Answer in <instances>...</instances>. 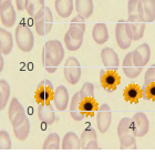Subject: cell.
Masks as SVG:
<instances>
[{
  "mask_svg": "<svg viewBox=\"0 0 155 155\" xmlns=\"http://www.w3.org/2000/svg\"><path fill=\"white\" fill-rule=\"evenodd\" d=\"M64 58V48L58 40H49L43 45L42 64L48 73H54Z\"/></svg>",
  "mask_w": 155,
  "mask_h": 155,
  "instance_id": "obj_1",
  "label": "cell"
},
{
  "mask_svg": "<svg viewBox=\"0 0 155 155\" xmlns=\"http://www.w3.org/2000/svg\"><path fill=\"white\" fill-rule=\"evenodd\" d=\"M33 25L36 28V31L39 36H45L48 35L52 29L53 25V15L49 7H45L40 10L33 18Z\"/></svg>",
  "mask_w": 155,
  "mask_h": 155,
  "instance_id": "obj_2",
  "label": "cell"
},
{
  "mask_svg": "<svg viewBox=\"0 0 155 155\" xmlns=\"http://www.w3.org/2000/svg\"><path fill=\"white\" fill-rule=\"evenodd\" d=\"M16 43L18 48L25 53H28L33 49L35 36L29 27L25 23H20L16 29Z\"/></svg>",
  "mask_w": 155,
  "mask_h": 155,
  "instance_id": "obj_3",
  "label": "cell"
},
{
  "mask_svg": "<svg viewBox=\"0 0 155 155\" xmlns=\"http://www.w3.org/2000/svg\"><path fill=\"white\" fill-rule=\"evenodd\" d=\"M115 40L116 43L122 50H127L133 41V35L129 23L126 20L120 19L115 26Z\"/></svg>",
  "mask_w": 155,
  "mask_h": 155,
  "instance_id": "obj_4",
  "label": "cell"
},
{
  "mask_svg": "<svg viewBox=\"0 0 155 155\" xmlns=\"http://www.w3.org/2000/svg\"><path fill=\"white\" fill-rule=\"evenodd\" d=\"M84 32L85 30L70 26L68 31L64 35V45L69 51H77L81 48L83 43Z\"/></svg>",
  "mask_w": 155,
  "mask_h": 155,
  "instance_id": "obj_5",
  "label": "cell"
},
{
  "mask_svg": "<svg viewBox=\"0 0 155 155\" xmlns=\"http://www.w3.org/2000/svg\"><path fill=\"white\" fill-rule=\"evenodd\" d=\"M63 74L65 80L69 83L74 85L80 81L81 78V65L75 57H69L63 67Z\"/></svg>",
  "mask_w": 155,
  "mask_h": 155,
  "instance_id": "obj_6",
  "label": "cell"
},
{
  "mask_svg": "<svg viewBox=\"0 0 155 155\" xmlns=\"http://www.w3.org/2000/svg\"><path fill=\"white\" fill-rule=\"evenodd\" d=\"M131 129L135 137H143L149 133V117L143 112H137L131 117Z\"/></svg>",
  "mask_w": 155,
  "mask_h": 155,
  "instance_id": "obj_7",
  "label": "cell"
},
{
  "mask_svg": "<svg viewBox=\"0 0 155 155\" xmlns=\"http://www.w3.org/2000/svg\"><path fill=\"white\" fill-rule=\"evenodd\" d=\"M12 130L15 133V136L19 141H25L29 136L30 133V121L27 116L26 112L17 116L12 122Z\"/></svg>",
  "mask_w": 155,
  "mask_h": 155,
  "instance_id": "obj_8",
  "label": "cell"
},
{
  "mask_svg": "<svg viewBox=\"0 0 155 155\" xmlns=\"http://www.w3.org/2000/svg\"><path fill=\"white\" fill-rule=\"evenodd\" d=\"M101 85L107 92H114L116 87L121 83V78L115 70H102L100 72Z\"/></svg>",
  "mask_w": 155,
  "mask_h": 155,
  "instance_id": "obj_9",
  "label": "cell"
},
{
  "mask_svg": "<svg viewBox=\"0 0 155 155\" xmlns=\"http://www.w3.org/2000/svg\"><path fill=\"white\" fill-rule=\"evenodd\" d=\"M53 94H54V89L50 80H42L37 87L36 101L38 104L41 103H50V101L53 100Z\"/></svg>",
  "mask_w": 155,
  "mask_h": 155,
  "instance_id": "obj_10",
  "label": "cell"
},
{
  "mask_svg": "<svg viewBox=\"0 0 155 155\" xmlns=\"http://www.w3.org/2000/svg\"><path fill=\"white\" fill-rule=\"evenodd\" d=\"M111 122H112V112L110 107L107 103H104L99 107V110L97 112V125L99 131L102 134L107 133V130L110 129Z\"/></svg>",
  "mask_w": 155,
  "mask_h": 155,
  "instance_id": "obj_11",
  "label": "cell"
},
{
  "mask_svg": "<svg viewBox=\"0 0 155 155\" xmlns=\"http://www.w3.org/2000/svg\"><path fill=\"white\" fill-rule=\"evenodd\" d=\"M0 20L3 27L6 28L13 27L17 20V13L11 1L0 3Z\"/></svg>",
  "mask_w": 155,
  "mask_h": 155,
  "instance_id": "obj_12",
  "label": "cell"
},
{
  "mask_svg": "<svg viewBox=\"0 0 155 155\" xmlns=\"http://www.w3.org/2000/svg\"><path fill=\"white\" fill-rule=\"evenodd\" d=\"M126 22L129 23L131 31L133 35V41H139L143 38L144 36V31H145V25L146 22L144 20H142V18L140 17V15H132L129 16Z\"/></svg>",
  "mask_w": 155,
  "mask_h": 155,
  "instance_id": "obj_13",
  "label": "cell"
},
{
  "mask_svg": "<svg viewBox=\"0 0 155 155\" xmlns=\"http://www.w3.org/2000/svg\"><path fill=\"white\" fill-rule=\"evenodd\" d=\"M132 55L134 63L143 69L151 59V48L147 43H142L139 47H136L134 51H132Z\"/></svg>",
  "mask_w": 155,
  "mask_h": 155,
  "instance_id": "obj_14",
  "label": "cell"
},
{
  "mask_svg": "<svg viewBox=\"0 0 155 155\" xmlns=\"http://www.w3.org/2000/svg\"><path fill=\"white\" fill-rule=\"evenodd\" d=\"M80 141H81V149L83 150L99 149L97 132L92 127H87V129L83 130V132L81 133Z\"/></svg>",
  "mask_w": 155,
  "mask_h": 155,
  "instance_id": "obj_15",
  "label": "cell"
},
{
  "mask_svg": "<svg viewBox=\"0 0 155 155\" xmlns=\"http://www.w3.org/2000/svg\"><path fill=\"white\" fill-rule=\"evenodd\" d=\"M139 15L145 22L155 20V0H139Z\"/></svg>",
  "mask_w": 155,
  "mask_h": 155,
  "instance_id": "obj_16",
  "label": "cell"
},
{
  "mask_svg": "<svg viewBox=\"0 0 155 155\" xmlns=\"http://www.w3.org/2000/svg\"><path fill=\"white\" fill-rule=\"evenodd\" d=\"M122 69H123V72H124L125 77L131 79V80L136 79V78L141 74V72H142V70H143L142 68L137 67V65L134 63L132 52H129V53L125 54V57L123 59Z\"/></svg>",
  "mask_w": 155,
  "mask_h": 155,
  "instance_id": "obj_17",
  "label": "cell"
},
{
  "mask_svg": "<svg viewBox=\"0 0 155 155\" xmlns=\"http://www.w3.org/2000/svg\"><path fill=\"white\" fill-rule=\"evenodd\" d=\"M101 59L104 67L109 70H117L120 65V60L117 53L110 47H105L101 51Z\"/></svg>",
  "mask_w": 155,
  "mask_h": 155,
  "instance_id": "obj_18",
  "label": "cell"
},
{
  "mask_svg": "<svg viewBox=\"0 0 155 155\" xmlns=\"http://www.w3.org/2000/svg\"><path fill=\"white\" fill-rule=\"evenodd\" d=\"M69 91L64 85H59L54 90L53 94V104L58 111H64L69 105Z\"/></svg>",
  "mask_w": 155,
  "mask_h": 155,
  "instance_id": "obj_19",
  "label": "cell"
},
{
  "mask_svg": "<svg viewBox=\"0 0 155 155\" xmlns=\"http://www.w3.org/2000/svg\"><path fill=\"white\" fill-rule=\"evenodd\" d=\"M38 117L45 124H53L55 121V113L50 103H41L38 107Z\"/></svg>",
  "mask_w": 155,
  "mask_h": 155,
  "instance_id": "obj_20",
  "label": "cell"
},
{
  "mask_svg": "<svg viewBox=\"0 0 155 155\" xmlns=\"http://www.w3.org/2000/svg\"><path fill=\"white\" fill-rule=\"evenodd\" d=\"M123 97L126 102L130 103H139L140 99L142 97V87L137 84H129L123 91Z\"/></svg>",
  "mask_w": 155,
  "mask_h": 155,
  "instance_id": "obj_21",
  "label": "cell"
},
{
  "mask_svg": "<svg viewBox=\"0 0 155 155\" xmlns=\"http://www.w3.org/2000/svg\"><path fill=\"white\" fill-rule=\"evenodd\" d=\"M70 115L74 121L77 122H80L84 119V113L81 110V97H80V93L79 92H75L73 94V97L71 99V102H70Z\"/></svg>",
  "mask_w": 155,
  "mask_h": 155,
  "instance_id": "obj_22",
  "label": "cell"
},
{
  "mask_svg": "<svg viewBox=\"0 0 155 155\" xmlns=\"http://www.w3.org/2000/svg\"><path fill=\"white\" fill-rule=\"evenodd\" d=\"M94 9L93 0H75V10L78 16L87 19L92 16Z\"/></svg>",
  "mask_w": 155,
  "mask_h": 155,
  "instance_id": "obj_23",
  "label": "cell"
},
{
  "mask_svg": "<svg viewBox=\"0 0 155 155\" xmlns=\"http://www.w3.org/2000/svg\"><path fill=\"white\" fill-rule=\"evenodd\" d=\"M13 48V38L12 35L7 31L5 28L0 29V50L2 55L9 54Z\"/></svg>",
  "mask_w": 155,
  "mask_h": 155,
  "instance_id": "obj_24",
  "label": "cell"
},
{
  "mask_svg": "<svg viewBox=\"0 0 155 155\" xmlns=\"http://www.w3.org/2000/svg\"><path fill=\"white\" fill-rule=\"evenodd\" d=\"M92 38L97 45H104L109 40V31L107 25L102 22L97 23L92 30Z\"/></svg>",
  "mask_w": 155,
  "mask_h": 155,
  "instance_id": "obj_25",
  "label": "cell"
},
{
  "mask_svg": "<svg viewBox=\"0 0 155 155\" xmlns=\"http://www.w3.org/2000/svg\"><path fill=\"white\" fill-rule=\"evenodd\" d=\"M73 0H55L54 8L60 18H69L73 11Z\"/></svg>",
  "mask_w": 155,
  "mask_h": 155,
  "instance_id": "obj_26",
  "label": "cell"
},
{
  "mask_svg": "<svg viewBox=\"0 0 155 155\" xmlns=\"http://www.w3.org/2000/svg\"><path fill=\"white\" fill-rule=\"evenodd\" d=\"M61 144L62 150H79L81 149L80 137L74 132H68L63 136Z\"/></svg>",
  "mask_w": 155,
  "mask_h": 155,
  "instance_id": "obj_27",
  "label": "cell"
},
{
  "mask_svg": "<svg viewBox=\"0 0 155 155\" xmlns=\"http://www.w3.org/2000/svg\"><path fill=\"white\" fill-rule=\"evenodd\" d=\"M81 110L85 116H92L99 110V104L94 100V97L81 100Z\"/></svg>",
  "mask_w": 155,
  "mask_h": 155,
  "instance_id": "obj_28",
  "label": "cell"
},
{
  "mask_svg": "<svg viewBox=\"0 0 155 155\" xmlns=\"http://www.w3.org/2000/svg\"><path fill=\"white\" fill-rule=\"evenodd\" d=\"M25 112L26 111L23 109L22 104L20 103V101L17 97H12L9 105V110H8V116H9L10 122H12L17 116H19L20 114L25 113Z\"/></svg>",
  "mask_w": 155,
  "mask_h": 155,
  "instance_id": "obj_29",
  "label": "cell"
},
{
  "mask_svg": "<svg viewBox=\"0 0 155 155\" xmlns=\"http://www.w3.org/2000/svg\"><path fill=\"white\" fill-rule=\"evenodd\" d=\"M10 97V85L5 79L0 80V110L7 107Z\"/></svg>",
  "mask_w": 155,
  "mask_h": 155,
  "instance_id": "obj_30",
  "label": "cell"
},
{
  "mask_svg": "<svg viewBox=\"0 0 155 155\" xmlns=\"http://www.w3.org/2000/svg\"><path fill=\"white\" fill-rule=\"evenodd\" d=\"M120 146L122 150H136L137 145H136L135 135L133 133H129L120 136Z\"/></svg>",
  "mask_w": 155,
  "mask_h": 155,
  "instance_id": "obj_31",
  "label": "cell"
},
{
  "mask_svg": "<svg viewBox=\"0 0 155 155\" xmlns=\"http://www.w3.org/2000/svg\"><path fill=\"white\" fill-rule=\"evenodd\" d=\"M60 137L57 133H51L49 134L47 137H45V142H43V145H42V149L43 150H59L61 147L60 145Z\"/></svg>",
  "mask_w": 155,
  "mask_h": 155,
  "instance_id": "obj_32",
  "label": "cell"
},
{
  "mask_svg": "<svg viewBox=\"0 0 155 155\" xmlns=\"http://www.w3.org/2000/svg\"><path fill=\"white\" fill-rule=\"evenodd\" d=\"M45 7V0H28L26 10L31 18H35L37 13Z\"/></svg>",
  "mask_w": 155,
  "mask_h": 155,
  "instance_id": "obj_33",
  "label": "cell"
},
{
  "mask_svg": "<svg viewBox=\"0 0 155 155\" xmlns=\"http://www.w3.org/2000/svg\"><path fill=\"white\" fill-rule=\"evenodd\" d=\"M132 133V129H131V119L130 117H123L120 120L119 124H117V135L122 136L124 134H129Z\"/></svg>",
  "mask_w": 155,
  "mask_h": 155,
  "instance_id": "obj_34",
  "label": "cell"
},
{
  "mask_svg": "<svg viewBox=\"0 0 155 155\" xmlns=\"http://www.w3.org/2000/svg\"><path fill=\"white\" fill-rule=\"evenodd\" d=\"M79 93H80L81 100L94 97V85L91 82H85L81 87V90L79 91Z\"/></svg>",
  "mask_w": 155,
  "mask_h": 155,
  "instance_id": "obj_35",
  "label": "cell"
},
{
  "mask_svg": "<svg viewBox=\"0 0 155 155\" xmlns=\"http://www.w3.org/2000/svg\"><path fill=\"white\" fill-rule=\"evenodd\" d=\"M142 97L144 100L155 101V82L149 84H143L142 87Z\"/></svg>",
  "mask_w": 155,
  "mask_h": 155,
  "instance_id": "obj_36",
  "label": "cell"
},
{
  "mask_svg": "<svg viewBox=\"0 0 155 155\" xmlns=\"http://www.w3.org/2000/svg\"><path fill=\"white\" fill-rule=\"evenodd\" d=\"M11 139H10L9 133L5 131V130H1L0 131V150H10L11 149Z\"/></svg>",
  "mask_w": 155,
  "mask_h": 155,
  "instance_id": "obj_37",
  "label": "cell"
},
{
  "mask_svg": "<svg viewBox=\"0 0 155 155\" xmlns=\"http://www.w3.org/2000/svg\"><path fill=\"white\" fill-rule=\"evenodd\" d=\"M152 82H155V63L146 70L145 75H144V85L152 83Z\"/></svg>",
  "mask_w": 155,
  "mask_h": 155,
  "instance_id": "obj_38",
  "label": "cell"
},
{
  "mask_svg": "<svg viewBox=\"0 0 155 155\" xmlns=\"http://www.w3.org/2000/svg\"><path fill=\"white\" fill-rule=\"evenodd\" d=\"M127 13H129V16L139 13V0H129V2H127Z\"/></svg>",
  "mask_w": 155,
  "mask_h": 155,
  "instance_id": "obj_39",
  "label": "cell"
},
{
  "mask_svg": "<svg viewBox=\"0 0 155 155\" xmlns=\"http://www.w3.org/2000/svg\"><path fill=\"white\" fill-rule=\"evenodd\" d=\"M27 2L28 0H16V6L18 10H26L27 8Z\"/></svg>",
  "mask_w": 155,
  "mask_h": 155,
  "instance_id": "obj_40",
  "label": "cell"
},
{
  "mask_svg": "<svg viewBox=\"0 0 155 155\" xmlns=\"http://www.w3.org/2000/svg\"><path fill=\"white\" fill-rule=\"evenodd\" d=\"M3 70V57L1 55L0 57V71H2Z\"/></svg>",
  "mask_w": 155,
  "mask_h": 155,
  "instance_id": "obj_41",
  "label": "cell"
},
{
  "mask_svg": "<svg viewBox=\"0 0 155 155\" xmlns=\"http://www.w3.org/2000/svg\"><path fill=\"white\" fill-rule=\"evenodd\" d=\"M6 1H11V0H0V3H2V2H6Z\"/></svg>",
  "mask_w": 155,
  "mask_h": 155,
  "instance_id": "obj_42",
  "label": "cell"
}]
</instances>
